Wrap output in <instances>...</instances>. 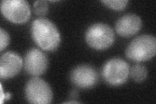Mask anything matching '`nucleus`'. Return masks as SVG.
Returning <instances> with one entry per match:
<instances>
[{
	"label": "nucleus",
	"mask_w": 156,
	"mask_h": 104,
	"mask_svg": "<svg viewBox=\"0 0 156 104\" xmlns=\"http://www.w3.org/2000/svg\"><path fill=\"white\" fill-rule=\"evenodd\" d=\"M107 7L116 11H122L124 9L128 3V0H105L101 1Z\"/></svg>",
	"instance_id": "12"
},
{
	"label": "nucleus",
	"mask_w": 156,
	"mask_h": 104,
	"mask_svg": "<svg viewBox=\"0 0 156 104\" xmlns=\"http://www.w3.org/2000/svg\"><path fill=\"white\" fill-rule=\"evenodd\" d=\"M70 96H71V98H77V96H78V94H77V91H75V90L72 91V92H71V94H70Z\"/></svg>",
	"instance_id": "16"
},
{
	"label": "nucleus",
	"mask_w": 156,
	"mask_h": 104,
	"mask_svg": "<svg viewBox=\"0 0 156 104\" xmlns=\"http://www.w3.org/2000/svg\"><path fill=\"white\" fill-rule=\"evenodd\" d=\"M65 103H78L80 102H77V101H70V102H66Z\"/></svg>",
	"instance_id": "17"
},
{
	"label": "nucleus",
	"mask_w": 156,
	"mask_h": 104,
	"mask_svg": "<svg viewBox=\"0 0 156 104\" xmlns=\"http://www.w3.org/2000/svg\"><path fill=\"white\" fill-rule=\"evenodd\" d=\"M142 27V20L136 14H127L116 23V31L119 35L128 38L135 35Z\"/></svg>",
	"instance_id": "10"
},
{
	"label": "nucleus",
	"mask_w": 156,
	"mask_h": 104,
	"mask_svg": "<svg viewBox=\"0 0 156 104\" xmlns=\"http://www.w3.org/2000/svg\"><path fill=\"white\" fill-rule=\"evenodd\" d=\"M2 95H1V102L2 103H3L4 101H7L10 100V99L11 98V94H10L9 92L7 93H4L3 91V88L2 87Z\"/></svg>",
	"instance_id": "15"
},
{
	"label": "nucleus",
	"mask_w": 156,
	"mask_h": 104,
	"mask_svg": "<svg viewBox=\"0 0 156 104\" xmlns=\"http://www.w3.org/2000/svg\"><path fill=\"white\" fill-rule=\"evenodd\" d=\"M70 79L77 87L90 88L98 83L99 77L94 67L88 64H81L73 69L70 74Z\"/></svg>",
	"instance_id": "8"
},
{
	"label": "nucleus",
	"mask_w": 156,
	"mask_h": 104,
	"mask_svg": "<svg viewBox=\"0 0 156 104\" xmlns=\"http://www.w3.org/2000/svg\"><path fill=\"white\" fill-rule=\"evenodd\" d=\"M102 77L111 86H120L126 83L129 74L128 64L123 59L113 58L105 63L102 68Z\"/></svg>",
	"instance_id": "4"
},
{
	"label": "nucleus",
	"mask_w": 156,
	"mask_h": 104,
	"mask_svg": "<svg viewBox=\"0 0 156 104\" xmlns=\"http://www.w3.org/2000/svg\"><path fill=\"white\" fill-rule=\"evenodd\" d=\"M156 53V39L150 34H143L131 41L126 50V55L135 62H143L153 58Z\"/></svg>",
	"instance_id": "2"
},
{
	"label": "nucleus",
	"mask_w": 156,
	"mask_h": 104,
	"mask_svg": "<svg viewBox=\"0 0 156 104\" xmlns=\"http://www.w3.org/2000/svg\"><path fill=\"white\" fill-rule=\"evenodd\" d=\"M34 12L38 16H44L48 11V5L47 2L44 0L36 1L33 4Z\"/></svg>",
	"instance_id": "13"
},
{
	"label": "nucleus",
	"mask_w": 156,
	"mask_h": 104,
	"mask_svg": "<svg viewBox=\"0 0 156 104\" xmlns=\"http://www.w3.org/2000/svg\"><path fill=\"white\" fill-rule=\"evenodd\" d=\"M25 95L30 103H50L53 100L50 86L46 81L38 77H34L28 81L25 88Z\"/></svg>",
	"instance_id": "5"
},
{
	"label": "nucleus",
	"mask_w": 156,
	"mask_h": 104,
	"mask_svg": "<svg viewBox=\"0 0 156 104\" xmlns=\"http://www.w3.org/2000/svg\"><path fill=\"white\" fill-rule=\"evenodd\" d=\"M31 34L34 41L44 50L53 52L59 46V31L55 25L47 18L35 20L32 23Z\"/></svg>",
	"instance_id": "1"
},
{
	"label": "nucleus",
	"mask_w": 156,
	"mask_h": 104,
	"mask_svg": "<svg viewBox=\"0 0 156 104\" xmlns=\"http://www.w3.org/2000/svg\"><path fill=\"white\" fill-rule=\"evenodd\" d=\"M0 41H1L0 49H1V51H3L4 49L7 48L10 42L9 34L3 28L0 29Z\"/></svg>",
	"instance_id": "14"
},
{
	"label": "nucleus",
	"mask_w": 156,
	"mask_h": 104,
	"mask_svg": "<svg viewBox=\"0 0 156 104\" xmlns=\"http://www.w3.org/2000/svg\"><path fill=\"white\" fill-rule=\"evenodd\" d=\"M49 61L46 54L37 48H32L27 52L24 57L25 70L33 77H38L44 73L48 67Z\"/></svg>",
	"instance_id": "7"
},
{
	"label": "nucleus",
	"mask_w": 156,
	"mask_h": 104,
	"mask_svg": "<svg viewBox=\"0 0 156 104\" xmlns=\"http://www.w3.org/2000/svg\"><path fill=\"white\" fill-rule=\"evenodd\" d=\"M22 59L17 53L8 52L5 53L0 60V77L8 80L16 76L23 66Z\"/></svg>",
	"instance_id": "9"
},
{
	"label": "nucleus",
	"mask_w": 156,
	"mask_h": 104,
	"mask_svg": "<svg viewBox=\"0 0 156 104\" xmlns=\"http://www.w3.org/2000/svg\"><path fill=\"white\" fill-rule=\"evenodd\" d=\"M130 76L136 82H142L145 80L148 76L146 67L141 64H136L131 68Z\"/></svg>",
	"instance_id": "11"
},
{
	"label": "nucleus",
	"mask_w": 156,
	"mask_h": 104,
	"mask_svg": "<svg viewBox=\"0 0 156 104\" xmlns=\"http://www.w3.org/2000/svg\"><path fill=\"white\" fill-rule=\"evenodd\" d=\"M87 43L92 48L104 50L110 48L115 41V33L108 25L98 23L90 26L86 31Z\"/></svg>",
	"instance_id": "3"
},
{
	"label": "nucleus",
	"mask_w": 156,
	"mask_h": 104,
	"mask_svg": "<svg viewBox=\"0 0 156 104\" xmlns=\"http://www.w3.org/2000/svg\"><path fill=\"white\" fill-rule=\"evenodd\" d=\"M1 11L8 20L14 23H25L31 16L30 6L25 0H3Z\"/></svg>",
	"instance_id": "6"
}]
</instances>
